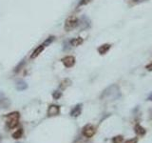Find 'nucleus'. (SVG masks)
Returning a JSON list of instances; mask_svg holds the SVG:
<instances>
[{"label":"nucleus","mask_w":152,"mask_h":143,"mask_svg":"<svg viewBox=\"0 0 152 143\" xmlns=\"http://www.w3.org/2000/svg\"><path fill=\"white\" fill-rule=\"evenodd\" d=\"M120 96H121L120 88L118 87L116 84H113L105 90L103 92V94L101 95V98L107 99L109 101H113V100L118 99Z\"/></svg>","instance_id":"f257e3e1"},{"label":"nucleus","mask_w":152,"mask_h":143,"mask_svg":"<svg viewBox=\"0 0 152 143\" xmlns=\"http://www.w3.org/2000/svg\"><path fill=\"white\" fill-rule=\"evenodd\" d=\"M97 129L94 125L92 124H87L83 127L82 129V135L87 138H90L96 134Z\"/></svg>","instance_id":"f03ea898"},{"label":"nucleus","mask_w":152,"mask_h":143,"mask_svg":"<svg viewBox=\"0 0 152 143\" xmlns=\"http://www.w3.org/2000/svg\"><path fill=\"white\" fill-rule=\"evenodd\" d=\"M78 19H77L76 16H69V17L67 18V20L65 22V30L67 32L72 31L74 28H76L78 26Z\"/></svg>","instance_id":"7ed1b4c3"},{"label":"nucleus","mask_w":152,"mask_h":143,"mask_svg":"<svg viewBox=\"0 0 152 143\" xmlns=\"http://www.w3.org/2000/svg\"><path fill=\"white\" fill-rule=\"evenodd\" d=\"M7 117L9 118V120L7 121V122H8V126H9V128L13 129V128H15L16 126L18 125L19 113H17V112L12 113V114H9L8 115H7Z\"/></svg>","instance_id":"20e7f679"},{"label":"nucleus","mask_w":152,"mask_h":143,"mask_svg":"<svg viewBox=\"0 0 152 143\" xmlns=\"http://www.w3.org/2000/svg\"><path fill=\"white\" fill-rule=\"evenodd\" d=\"M62 62H63V64L66 68H70L75 64V58H74L73 56H72V55H69V56L64 57L62 59Z\"/></svg>","instance_id":"39448f33"},{"label":"nucleus","mask_w":152,"mask_h":143,"mask_svg":"<svg viewBox=\"0 0 152 143\" xmlns=\"http://www.w3.org/2000/svg\"><path fill=\"white\" fill-rule=\"evenodd\" d=\"M60 114V107L58 105H50L48 109L49 116H54Z\"/></svg>","instance_id":"423d86ee"},{"label":"nucleus","mask_w":152,"mask_h":143,"mask_svg":"<svg viewBox=\"0 0 152 143\" xmlns=\"http://www.w3.org/2000/svg\"><path fill=\"white\" fill-rule=\"evenodd\" d=\"M134 132L137 135H140V136H144L146 134V128H144L143 126L140 124H136L134 126Z\"/></svg>","instance_id":"0eeeda50"},{"label":"nucleus","mask_w":152,"mask_h":143,"mask_svg":"<svg viewBox=\"0 0 152 143\" xmlns=\"http://www.w3.org/2000/svg\"><path fill=\"white\" fill-rule=\"evenodd\" d=\"M82 113V104H77L75 107H73V109L70 111V115L72 117H78Z\"/></svg>","instance_id":"6e6552de"},{"label":"nucleus","mask_w":152,"mask_h":143,"mask_svg":"<svg viewBox=\"0 0 152 143\" xmlns=\"http://www.w3.org/2000/svg\"><path fill=\"white\" fill-rule=\"evenodd\" d=\"M45 47H46V46H45L44 43H43V44H41V45H39L38 47L34 50V52L32 53V55H30V58H36L37 56H38L43 52V50L45 49Z\"/></svg>","instance_id":"1a4fd4ad"},{"label":"nucleus","mask_w":152,"mask_h":143,"mask_svg":"<svg viewBox=\"0 0 152 143\" xmlns=\"http://www.w3.org/2000/svg\"><path fill=\"white\" fill-rule=\"evenodd\" d=\"M111 48V45L110 44H103L101 45L99 48H98V53H99L100 55H106L107 52L109 51Z\"/></svg>","instance_id":"9d476101"},{"label":"nucleus","mask_w":152,"mask_h":143,"mask_svg":"<svg viewBox=\"0 0 152 143\" xmlns=\"http://www.w3.org/2000/svg\"><path fill=\"white\" fill-rule=\"evenodd\" d=\"M82 43H83V38H81V37L73 38L72 40H70V45L73 46V47H77V46L81 45Z\"/></svg>","instance_id":"9b49d317"},{"label":"nucleus","mask_w":152,"mask_h":143,"mask_svg":"<svg viewBox=\"0 0 152 143\" xmlns=\"http://www.w3.org/2000/svg\"><path fill=\"white\" fill-rule=\"evenodd\" d=\"M22 135H23V129L20 128V129L17 130V131H15L14 133H13L12 137L14 139H19V138L22 137Z\"/></svg>","instance_id":"f8f14e48"},{"label":"nucleus","mask_w":152,"mask_h":143,"mask_svg":"<svg viewBox=\"0 0 152 143\" xmlns=\"http://www.w3.org/2000/svg\"><path fill=\"white\" fill-rule=\"evenodd\" d=\"M112 143H123L124 142V136L123 135H115L111 139Z\"/></svg>","instance_id":"ddd939ff"},{"label":"nucleus","mask_w":152,"mask_h":143,"mask_svg":"<svg viewBox=\"0 0 152 143\" xmlns=\"http://www.w3.org/2000/svg\"><path fill=\"white\" fill-rule=\"evenodd\" d=\"M70 83H72V81H70L69 79H65V80H63L62 83H61L60 88L62 90H65L67 87H69V86L70 85Z\"/></svg>","instance_id":"4468645a"},{"label":"nucleus","mask_w":152,"mask_h":143,"mask_svg":"<svg viewBox=\"0 0 152 143\" xmlns=\"http://www.w3.org/2000/svg\"><path fill=\"white\" fill-rule=\"evenodd\" d=\"M26 88H27V85H26V83H24V82L20 81L17 84V89L19 90V91H23V90H25Z\"/></svg>","instance_id":"2eb2a0df"},{"label":"nucleus","mask_w":152,"mask_h":143,"mask_svg":"<svg viewBox=\"0 0 152 143\" xmlns=\"http://www.w3.org/2000/svg\"><path fill=\"white\" fill-rule=\"evenodd\" d=\"M61 95H62V94H61V92H55V93H53V95H52V96H53V98L54 99H59L60 97H61Z\"/></svg>","instance_id":"dca6fc26"},{"label":"nucleus","mask_w":152,"mask_h":143,"mask_svg":"<svg viewBox=\"0 0 152 143\" xmlns=\"http://www.w3.org/2000/svg\"><path fill=\"white\" fill-rule=\"evenodd\" d=\"M124 143H138V138L137 137H133V138L127 139V140L124 141Z\"/></svg>","instance_id":"f3484780"},{"label":"nucleus","mask_w":152,"mask_h":143,"mask_svg":"<svg viewBox=\"0 0 152 143\" xmlns=\"http://www.w3.org/2000/svg\"><path fill=\"white\" fill-rule=\"evenodd\" d=\"M89 2V0H81V1L79 2V4H78V7H80V6H83V5H86Z\"/></svg>","instance_id":"a211bd4d"},{"label":"nucleus","mask_w":152,"mask_h":143,"mask_svg":"<svg viewBox=\"0 0 152 143\" xmlns=\"http://www.w3.org/2000/svg\"><path fill=\"white\" fill-rule=\"evenodd\" d=\"M146 70L147 71H149V72H152V62L151 63H149L148 65H146Z\"/></svg>","instance_id":"6ab92c4d"},{"label":"nucleus","mask_w":152,"mask_h":143,"mask_svg":"<svg viewBox=\"0 0 152 143\" xmlns=\"http://www.w3.org/2000/svg\"><path fill=\"white\" fill-rule=\"evenodd\" d=\"M149 118H150V120H152V108L149 110Z\"/></svg>","instance_id":"aec40b11"},{"label":"nucleus","mask_w":152,"mask_h":143,"mask_svg":"<svg viewBox=\"0 0 152 143\" xmlns=\"http://www.w3.org/2000/svg\"><path fill=\"white\" fill-rule=\"evenodd\" d=\"M147 100H150V101H152V94H151L149 96H148V97H147Z\"/></svg>","instance_id":"412c9836"}]
</instances>
